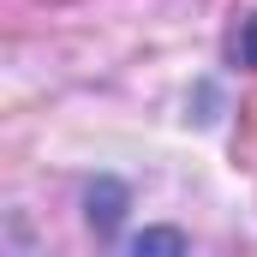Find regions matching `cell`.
<instances>
[{
    "label": "cell",
    "mask_w": 257,
    "mask_h": 257,
    "mask_svg": "<svg viewBox=\"0 0 257 257\" xmlns=\"http://www.w3.org/2000/svg\"><path fill=\"white\" fill-rule=\"evenodd\" d=\"M180 245H186L180 233H144L138 239V251H180Z\"/></svg>",
    "instance_id": "1"
}]
</instances>
